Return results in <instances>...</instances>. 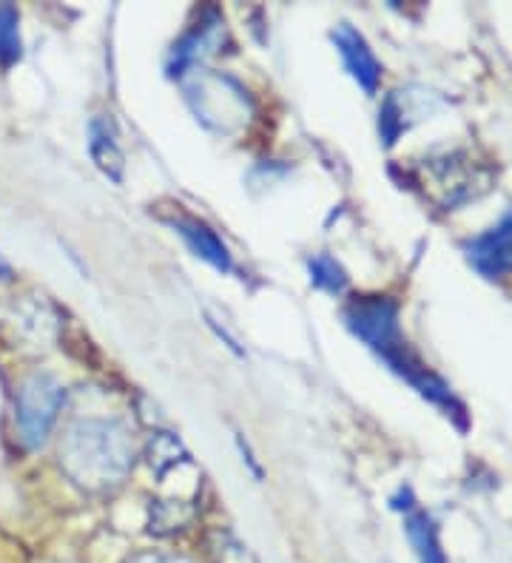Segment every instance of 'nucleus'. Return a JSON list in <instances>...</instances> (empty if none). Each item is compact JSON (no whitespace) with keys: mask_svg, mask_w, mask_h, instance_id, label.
Returning a JSON list of instances; mask_svg holds the SVG:
<instances>
[{"mask_svg":"<svg viewBox=\"0 0 512 563\" xmlns=\"http://www.w3.org/2000/svg\"><path fill=\"white\" fill-rule=\"evenodd\" d=\"M341 317L370 351L382 356L390 371L399 373L413 390H418V396L442 407L456 421L458 430H467L465 405L456 399L450 385L418 358V353L410 351L407 339L402 336V328H399V305L393 299H388V296H362V299H353Z\"/></svg>","mask_w":512,"mask_h":563,"instance_id":"1","label":"nucleus"},{"mask_svg":"<svg viewBox=\"0 0 512 563\" xmlns=\"http://www.w3.org/2000/svg\"><path fill=\"white\" fill-rule=\"evenodd\" d=\"M131 464L134 441L120 419H77L61 441V467L77 487L91 493L117 487L129 475Z\"/></svg>","mask_w":512,"mask_h":563,"instance_id":"2","label":"nucleus"},{"mask_svg":"<svg viewBox=\"0 0 512 563\" xmlns=\"http://www.w3.org/2000/svg\"><path fill=\"white\" fill-rule=\"evenodd\" d=\"M66 390L55 376L32 373L18 390V427L26 446H41L55 427Z\"/></svg>","mask_w":512,"mask_h":563,"instance_id":"3","label":"nucleus"},{"mask_svg":"<svg viewBox=\"0 0 512 563\" xmlns=\"http://www.w3.org/2000/svg\"><path fill=\"white\" fill-rule=\"evenodd\" d=\"M465 256L484 279H506L512 274V208L484 234L465 242Z\"/></svg>","mask_w":512,"mask_h":563,"instance_id":"4","label":"nucleus"},{"mask_svg":"<svg viewBox=\"0 0 512 563\" xmlns=\"http://www.w3.org/2000/svg\"><path fill=\"white\" fill-rule=\"evenodd\" d=\"M334 43L336 48H339L341 63H345V69L350 71V77H353L368 95H375L379 80H382V63L375 60L373 48L368 46V41H364L350 23H341L334 32Z\"/></svg>","mask_w":512,"mask_h":563,"instance_id":"5","label":"nucleus"},{"mask_svg":"<svg viewBox=\"0 0 512 563\" xmlns=\"http://www.w3.org/2000/svg\"><path fill=\"white\" fill-rule=\"evenodd\" d=\"M165 222H168V225L174 228L179 236H183L185 245L192 247L199 260L208 262L211 268L222 271V274H228V271L233 268L226 242L219 240V236L214 234L211 228L205 225V222L194 220V217H185V213H177V217H171V220H165Z\"/></svg>","mask_w":512,"mask_h":563,"instance_id":"6","label":"nucleus"},{"mask_svg":"<svg viewBox=\"0 0 512 563\" xmlns=\"http://www.w3.org/2000/svg\"><path fill=\"white\" fill-rule=\"evenodd\" d=\"M89 148L91 157H95L97 168L115 183H123V172H126V159L123 152H120V145H117V134L111 129V120L106 118H95L89 123Z\"/></svg>","mask_w":512,"mask_h":563,"instance_id":"7","label":"nucleus"},{"mask_svg":"<svg viewBox=\"0 0 512 563\" xmlns=\"http://www.w3.org/2000/svg\"><path fill=\"white\" fill-rule=\"evenodd\" d=\"M404 509H407V516H404V529H407L410 543L416 547L418 563H447L442 543H438V529L436 523H433V518L427 516V512H422V509H416L413 495H407Z\"/></svg>","mask_w":512,"mask_h":563,"instance_id":"8","label":"nucleus"},{"mask_svg":"<svg viewBox=\"0 0 512 563\" xmlns=\"http://www.w3.org/2000/svg\"><path fill=\"white\" fill-rule=\"evenodd\" d=\"M217 26H222V23H219L217 14L211 12V21L199 23L194 32H188V35H185L183 41L174 46L171 75H183V71L188 69V66H194V63H197L199 57L205 55V52H211L208 46H214V37H217Z\"/></svg>","mask_w":512,"mask_h":563,"instance_id":"9","label":"nucleus"},{"mask_svg":"<svg viewBox=\"0 0 512 563\" xmlns=\"http://www.w3.org/2000/svg\"><path fill=\"white\" fill-rule=\"evenodd\" d=\"M149 464L157 475H168L171 470L188 464V453H185V446L179 444L177 435L157 433L149 444Z\"/></svg>","mask_w":512,"mask_h":563,"instance_id":"10","label":"nucleus"},{"mask_svg":"<svg viewBox=\"0 0 512 563\" xmlns=\"http://www.w3.org/2000/svg\"><path fill=\"white\" fill-rule=\"evenodd\" d=\"M307 271H311V282H314L316 288L328 290V294L339 296L348 288V274H345V268H341L334 256L316 254L314 260L307 262Z\"/></svg>","mask_w":512,"mask_h":563,"instance_id":"11","label":"nucleus"},{"mask_svg":"<svg viewBox=\"0 0 512 563\" xmlns=\"http://www.w3.org/2000/svg\"><path fill=\"white\" fill-rule=\"evenodd\" d=\"M192 516L194 509L185 501H157L151 507V532H157V536L177 532L192 521Z\"/></svg>","mask_w":512,"mask_h":563,"instance_id":"12","label":"nucleus"},{"mask_svg":"<svg viewBox=\"0 0 512 563\" xmlns=\"http://www.w3.org/2000/svg\"><path fill=\"white\" fill-rule=\"evenodd\" d=\"M14 7H0V63H14L21 57V29Z\"/></svg>","mask_w":512,"mask_h":563,"instance_id":"13","label":"nucleus"},{"mask_svg":"<svg viewBox=\"0 0 512 563\" xmlns=\"http://www.w3.org/2000/svg\"><path fill=\"white\" fill-rule=\"evenodd\" d=\"M129 563H192L183 555H168V552H140Z\"/></svg>","mask_w":512,"mask_h":563,"instance_id":"14","label":"nucleus"},{"mask_svg":"<svg viewBox=\"0 0 512 563\" xmlns=\"http://www.w3.org/2000/svg\"><path fill=\"white\" fill-rule=\"evenodd\" d=\"M0 279H12V265L0 254Z\"/></svg>","mask_w":512,"mask_h":563,"instance_id":"15","label":"nucleus"}]
</instances>
